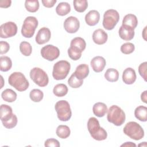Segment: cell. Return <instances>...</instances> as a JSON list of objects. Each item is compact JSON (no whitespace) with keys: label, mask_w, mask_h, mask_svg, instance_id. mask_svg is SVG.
Wrapping results in <instances>:
<instances>
[{"label":"cell","mask_w":147,"mask_h":147,"mask_svg":"<svg viewBox=\"0 0 147 147\" xmlns=\"http://www.w3.org/2000/svg\"><path fill=\"white\" fill-rule=\"evenodd\" d=\"M71 68L70 63L66 60H60L56 62L53 67L52 76L55 80L64 79L69 74Z\"/></svg>","instance_id":"cell-5"},{"label":"cell","mask_w":147,"mask_h":147,"mask_svg":"<svg viewBox=\"0 0 147 147\" xmlns=\"http://www.w3.org/2000/svg\"><path fill=\"white\" fill-rule=\"evenodd\" d=\"M119 20L118 12L114 9H109L106 11L103 15V26L108 30L114 28Z\"/></svg>","instance_id":"cell-7"},{"label":"cell","mask_w":147,"mask_h":147,"mask_svg":"<svg viewBox=\"0 0 147 147\" xmlns=\"http://www.w3.org/2000/svg\"><path fill=\"white\" fill-rule=\"evenodd\" d=\"M29 97L32 101L39 102L43 99L44 94L42 91L39 89H33L30 92Z\"/></svg>","instance_id":"cell-33"},{"label":"cell","mask_w":147,"mask_h":147,"mask_svg":"<svg viewBox=\"0 0 147 147\" xmlns=\"http://www.w3.org/2000/svg\"><path fill=\"white\" fill-rule=\"evenodd\" d=\"M11 1L10 0H1L0 1V7L2 8H7L10 6Z\"/></svg>","instance_id":"cell-43"},{"label":"cell","mask_w":147,"mask_h":147,"mask_svg":"<svg viewBox=\"0 0 147 147\" xmlns=\"http://www.w3.org/2000/svg\"><path fill=\"white\" fill-rule=\"evenodd\" d=\"M108 38V36L102 29H98L95 30L92 34L93 41L98 45H102L106 42Z\"/></svg>","instance_id":"cell-15"},{"label":"cell","mask_w":147,"mask_h":147,"mask_svg":"<svg viewBox=\"0 0 147 147\" xmlns=\"http://www.w3.org/2000/svg\"><path fill=\"white\" fill-rule=\"evenodd\" d=\"M123 133L134 140H140L144 136V131L142 127L137 122L130 121L127 122L123 127Z\"/></svg>","instance_id":"cell-4"},{"label":"cell","mask_w":147,"mask_h":147,"mask_svg":"<svg viewBox=\"0 0 147 147\" xmlns=\"http://www.w3.org/2000/svg\"><path fill=\"white\" fill-rule=\"evenodd\" d=\"M107 119L109 122L119 126L122 125L125 121V113L118 106L113 105L107 110Z\"/></svg>","instance_id":"cell-3"},{"label":"cell","mask_w":147,"mask_h":147,"mask_svg":"<svg viewBox=\"0 0 147 147\" xmlns=\"http://www.w3.org/2000/svg\"><path fill=\"white\" fill-rule=\"evenodd\" d=\"M18 119L17 116L14 114L13 117L9 120L5 121V122H2L3 126L7 129H12L17 124Z\"/></svg>","instance_id":"cell-37"},{"label":"cell","mask_w":147,"mask_h":147,"mask_svg":"<svg viewBox=\"0 0 147 147\" xmlns=\"http://www.w3.org/2000/svg\"><path fill=\"white\" fill-rule=\"evenodd\" d=\"M89 72L88 65L86 64H81L77 66L75 71L74 73L78 78L83 80L88 75Z\"/></svg>","instance_id":"cell-22"},{"label":"cell","mask_w":147,"mask_h":147,"mask_svg":"<svg viewBox=\"0 0 147 147\" xmlns=\"http://www.w3.org/2000/svg\"><path fill=\"white\" fill-rule=\"evenodd\" d=\"M41 2L44 6L48 8H50V7H52L55 5L57 1L56 0H42Z\"/></svg>","instance_id":"cell-42"},{"label":"cell","mask_w":147,"mask_h":147,"mask_svg":"<svg viewBox=\"0 0 147 147\" xmlns=\"http://www.w3.org/2000/svg\"><path fill=\"white\" fill-rule=\"evenodd\" d=\"M57 118L61 121H68L71 117L72 111L69 103L65 100L57 102L55 106Z\"/></svg>","instance_id":"cell-6"},{"label":"cell","mask_w":147,"mask_h":147,"mask_svg":"<svg viewBox=\"0 0 147 147\" xmlns=\"http://www.w3.org/2000/svg\"><path fill=\"white\" fill-rule=\"evenodd\" d=\"M86 47V41L82 37H75L73 38L71 41L70 48L78 52L82 53V52L85 49Z\"/></svg>","instance_id":"cell-18"},{"label":"cell","mask_w":147,"mask_h":147,"mask_svg":"<svg viewBox=\"0 0 147 147\" xmlns=\"http://www.w3.org/2000/svg\"><path fill=\"white\" fill-rule=\"evenodd\" d=\"M90 64L94 71L95 72H100L105 68L106 62V60L103 57L97 56L92 59Z\"/></svg>","instance_id":"cell-14"},{"label":"cell","mask_w":147,"mask_h":147,"mask_svg":"<svg viewBox=\"0 0 147 147\" xmlns=\"http://www.w3.org/2000/svg\"><path fill=\"white\" fill-rule=\"evenodd\" d=\"M147 91H144L141 95V99L142 102H144L145 103H147Z\"/></svg>","instance_id":"cell-44"},{"label":"cell","mask_w":147,"mask_h":147,"mask_svg":"<svg viewBox=\"0 0 147 147\" xmlns=\"http://www.w3.org/2000/svg\"><path fill=\"white\" fill-rule=\"evenodd\" d=\"M135 49L134 45L131 42H126L121 47V51L125 55H129L134 52Z\"/></svg>","instance_id":"cell-36"},{"label":"cell","mask_w":147,"mask_h":147,"mask_svg":"<svg viewBox=\"0 0 147 147\" xmlns=\"http://www.w3.org/2000/svg\"><path fill=\"white\" fill-rule=\"evenodd\" d=\"M105 79L110 82H115L118 80L119 72L114 68H109L105 73Z\"/></svg>","instance_id":"cell-28"},{"label":"cell","mask_w":147,"mask_h":147,"mask_svg":"<svg viewBox=\"0 0 147 147\" xmlns=\"http://www.w3.org/2000/svg\"><path fill=\"white\" fill-rule=\"evenodd\" d=\"M17 96L16 92L10 88L5 90L1 94V97L3 100L10 103L14 102L17 99Z\"/></svg>","instance_id":"cell-25"},{"label":"cell","mask_w":147,"mask_h":147,"mask_svg":"<svg viewBox=\"0 0 147 147\" xmlns=\"http://www.w3.org/2000/svg\"><path fill=\"white\" fill-rule=\"evenodd\" d=\"M17 32V25L11 21L2 24L0 26V36L2 38H6L15 36Z\"/></svg>","instance_id":"cell-11"},{"label":"cell","mask_w":147,"mask_h":147,"mask_svg":"<svg viewBox=\"0 0 147 147\" xmlns=\"http://www.w3.org/2000/svg\"><path fill=\"white\" fill-rule=\"evenodd\" d=\"M12 67V61L8 56H2L0 57V70L3 72L8 71Z\"/></svg>","instance_id":"cell-27"},{"label":"cell","mask_w":147,"mask_h":147,"mask_svg":"<svg viewBox=\"0 0 147 147\" xmlns=\"http://www.w3.org/2000/svg\"><path fill=\"white\" fill-rule=\"evenodd\" d=\"M107 107L104 103L97 102L95 103L92 107V111L95 115L98 117H102L105 116L107 112Z\"/></svg>","instance_id":"cell-23"},{"label":"cell","mask_w":147,"mask_h":147,"mask_svg":"<svg viewBox=\"0 0 147 147\" xmlns=\"http://www.w3.org/2000/svg\"><path fill=\"white\" fill-rule=\"evenodd\" d=\"M87 129L92 138L95 140L103 141L107 137L106 131L100 126L98 120L95 117L89 118L87 122Z\"/></svg>","instance_id":"cell-1"},{"label":"cell","mask_w":147,"mask_h":147,"mask_svg":"<svg viewBox=\"0 0 147 147\" xmlns=\"http://www.w3.org/2000/svg\"><path fill=\"white\" fill-rule=\"evenodd\" d=\"M9 84L14 87L18 91H24L28 89L29 86L28 80L25 75L20 72L12 73L8 79Z\"/></svg>","instance_id":"cell-2"},{"label":"cell","mask_w":147,"mask_h":147,"mask_svg":"<svg viewBox=\"0 0 147 147\" xmlns=\"http://www.w3.org/2000/svg\"><path fill=\"white\" fill-rule=\"evenodd\" d=\"M68 83L69 86L74 88H77L80 87L83 83V80L78 78L74 73H73L68 80Z\"/></svg>","instance_id":"cell-34"},{"label":"cell","mask_w":147,"mask_h":147,"mask_svg":"<svg viewBox=\"0 0 147 147\" xmlns=\"http://www.w3.org/2000/svg\"><path fill=\"white\" fill-rule=\"evenodd\" d=\"M99 20L100 14L95 10H90L85 16V21L89 26H94L96 25L99 22Z\"/></svg>","instance_id":"cell-17"},{"label":"cell","mask_w":147,"mask_h":147,"mask_svg":"<svg viewBox=\"0 0 147 147\" xmlns=\"http://www.w3.org/2000/svg\"><path fill=\"white\" fill-rule=\"evenodd\" d=\"M38 20L35 17H27L24 21L21 29L22 35L26 38H31L38 26Z\"/></svg>","instance_id":"cell-8"},{"label":"cell","mask_w":147,"mask_h":147,"mask_svg":"<svg viewBox=\"0 0 147 147\" xmlns=\"http://www.w3.org/2000/svg\"><path fill=\"white\" fill-rule=\"evenodd\" d=\"M26 9L31 13L37 11L39 8V2L37 0H26L25 2Z\"/></svg>","instance_id":"cell-32"},{"label":"cell","mask_w":147,"mask_h":147,"mask_svg":"<svg viewBox=\"0 0 147 147\" xmlns=\"http://www.w3.org/2000/svg\"><path fill=\"white\" fill-rule=\"evenodd\" d=\"M137 78L136 74L132 68H126L122 74V80L126 84H133Z\"/></svg>","instance_id":"cell-16"},{"label":"cell","mask_w":147,"mask_h":147,"mask_svg":"<svg viewBox=\"0 0 147 147\" xmlns=\"http://www.w3.org/2000/svg\"><path fill=\"white\" fill-rule=\"evenodd\" d=\"M134 115L137 119L142 122L147 121V108L144 106H139L134 110Z\"/></svg>","instance_id":"cell-24"},{"label":"cell","mask_w":147,"mask_h":147,"mask_svg":"<svg viewBox=\"0 0 147 147\" xmlns=\"http://www.w3.org/2000/svg\"><path fill=\"white\" fill-rule=\"evenodd\" d=\"M20 50L23 55L29 56L32 53V47L29 42L27 41H22L20 44Z\"/></svg>","instance_id":"cell-35"},{"label":"cell","mask_w":147,"mask_h":147,"mask_svg":"<svg viewBox=\"0 0 147 147\" xmlns=\"http://www.w3.org/2000/svg\"><path fill=\"white\" fill-rule=\"evenodd\" d=\"M121 146H136V145L131 142H126L121 145Z\"/></svg>","instance_id":"cell-45"},{"label":"cell","mask_w":147,"mask_h":147,"mask_svg":"<svg viewBox=\"0 0 147 147\" xmlns=\"http://www.w3.org/2000/svg\"><path fill=\"white\" fill-rule=\"evenodd\" d=\"M118 32L119 37L125 41H130L132 40L135 34L134 29L123 25L119 28Z\"/></svg>","instance_id":"cell-19"},{"label":"cell","mask_w":147,"mask_h":147,"mask_svg":"<svg viewBox=\"0 0 147 147\" xmlns=\"http://www.w3.org/2000/svg\"><path fill=\"white\" fill-rule=\"evenodd\" d=\"M68 54L69 57L73 60H78L82 56L81 53L78 52L73 50L70 47L68 49Z\"/></svg>","instance_id":"cell-39"},{"label":"cell","mask_w":147,"mask_h":147,"mask_svg":"<svg viewBox=\"0 0 147 147\" xmlns=\"http://www.w3.org/2000/svg\"><path fill=\"white\" fill-rule=\"evenodd\" d=\"M146 30V26L145 27V28L143 30V32H142V36H143L145 40H146V32H145Z\"/></svg>","instance_id":"cell-46"},{"label":"cell","mask_w":147,"mask_h":147,"mask_svg":"<svg viewBox=\"0 0 147 147\" xmlns=\"http://www.w3.org/2000/svg\"><path fill=\"white\" fill-rule=\"evenodd\" d=\"M13 114L12 109L10 106L5 104L1 105L0 117L2 122H5L10 119L13 117Z\"/></svg>","instance_id":"cell-21"},{"label":"cell","mask_w":147,"mask_h":147,"mask_svg":"<svg viewBox=\"0 0 147 147\" xmlns=\"http://www.w3.org/2000/svg\"><path fill=\"white\" fill-rule=\"evenodd\" d=\"M73 4L75 10L79 13L85 11L88 7V2L86 0H74Z\"/></svg>","instance_id":"cell-31"},{"label":"cell","mask_w":147,"mask_h":147,"mask_svg":"<svg viewBox=\"0 0 147 147\" xmlns=\"http://www.w3.org/2000/svg\"><path fill=\"white\" fill-rule=\"evenodd\" d=\"M68 91V90L67 86L63 83L56 84L53 89L54 95L57 97H62L65 96L67 94Z\"/></svg>","instance_id":"cell-29"},{"label":"cell","mask_w":147,"mask_h":147,"mask_svg":"<svg viewBox=\"0 0 147 147\" xmlns=\"http://www.w3.org/2000/svg\"><path fill=\"white\" fill-rule=\"evenodd\" d=\"M146 64L147 63L145 61L141 63L138 67L139 74L145 82L146 81Z\"/></svg>","instance_id":"cell-38"},{"label":"cell","mask_w":147,"mask_h":147,"mask_svg":"<svg viewBox=\"0 0 147 147\" xmlns=\"http://www.w3.org/2000/svg\"><path fill=\"white\" fill-rule=\"evenodd\" d=\"M71 11L70 5L65 2H60L56 7V12L59 16H64L68 14Z\"/></svg>","instance_id":"cell-26"},{"label":"cell","mask_w":147,"mask_h":147,"mask_svg":"<svg viewBox=\"0 0 147 147\" xmlns=\"http://www.w3.org/2000/svg\"><path fill=\"white\" fill-rule=\"evenodd\" d=\"M45 146H53V147H59L60 146V143L58 140L55 138H49L45 141Z\"/></svg>","instance_id":"cell-40"},{"label":"cell","mask_w":147,"mask_h":147,"mask_svg":"<svg viewBox=\"0 0 147 147\" xmlns=\"http://www.w3.org/2000/svg\"><path fill=\"white\" fill-rule=\"evenodd\" d=\"M40 53L41 56L48 61H53L58 58L60 55L59 48L51 44L43 47L41 49Z\"/></svg>","instance_id":"cell-10"},{"label":"cell","mask_w":147,"mask_h":147,"mask_svg":"<svg viewBox=\"0 0 147 147\" xmlns=\"http://www.w3.org/2000/svg\"><path fill=\"white\" fill-rule=\"evenodd\" d=\"M56 133L59 137L65 139L69 136L71 131L69 127L68 126L61 125L57 126L56 130Z\"/></svg>","instance_id":"cell-30"},{"label":"cell","mask_w":147,"mask_h":147,"mask_svg":"<svg viewBox=\"0 0 147 147\" xmlns=\"http://www.w3.org/2000/svg\"><path fill=\"white\" fill-rule=\"evenodd\" d=\"M138 25V20L137 17L133 14H126L123 18L122 25L133 29H134Z\"/></svg>","instance_id":"cell-20"},{"label":"cell","mask_w":147,"mask_h":147,"mask_svg":"<svg viewBox=\"0 0 147 147\" xmlns=\"http://www.w3.org/2000/svg\"><path fill=\"white\" fill-rule=\"evenodd\" d=\"M10 49V45L8 42L4 41H0V54L3 55L6 53Z\"/></svg>","instance_id":"cell-41"},{"label":"cell","mask_w":147,"mask_h":147,"mask_svg":"<svg viewBox=\"0 0 147 147\" xmlns=\"http://www.w3.org/2000/svg\"><path fill=\"white\" fill-rule=\"evenodd\" d=\"M63 25L67 32L69 33H75L79 29L80 22L76 17L70 16L65 19Z\"/></svg>","instance_id":"cell-12"},{"label":"cell","mask_w":147,"mask_h":147,"mask_svg":"<svg viewBox=\"0 0 147 147\" xmlns=\"http://www.w3.org/2000/svg\"><path fill=\"white\" fill-rule=\"evenodd\" d=\"M30 78L35 84L40 87L47 86L49 82L48 76L41 68L34 67L30 71Z\"/></svg>","instance_id":"cell-9"},{"label":"cell","mask_w":147,"mask_h":147,"mask_svg":"<svg viewBox=\"0 0 147 147\" xmlns=\"http://www.w3.org/2000/svg\"><path fill=\"white\" fill-rule=\"evenodd\" d=\"M51 37V33L48 28H41L37 32L36 36V42L39 44L42 45L48 42Z\"/></svg>","instance_id":"cell-13"}]
</instances>
